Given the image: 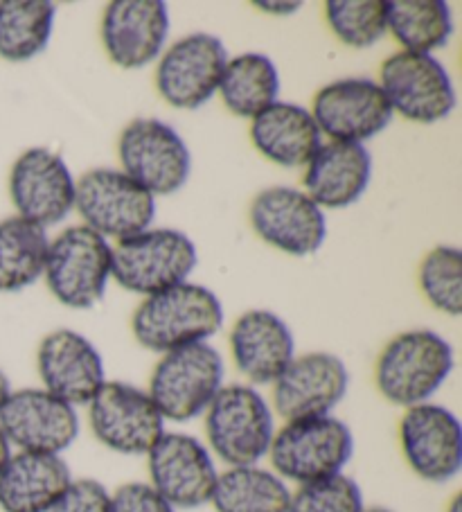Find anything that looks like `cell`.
<instances>
[{
	"mask_svg": "<svg viewBox=\"0 0 462 512\" xmlns=\"http://www.w3.org/2000/svg\"><path fill=\"white\" fill-rule=\"evenodd\" d=\"M113 278V244L86 226H68L48 246L43 280L68 310L100 305Z\"/></svg>",
	"mask_w": 462,
	"mask_h": 512,
	"instance_id": "obj_6",
	"label": "cell"
},
{
	"mask_svg": "<svg viewBox=\"0 0 462 512\" xmlns=\"http://www.w3.org/2000/svg\"><path fill=\"white\" fill-rule=\"evenodd\" d=\"M203 431L217 463L224 467L257 465L269 456L278 416L269 395L246 382L226 384L203 413Z\"/></svg>",
	"mask_w": 462,
	"mask_h": 512,
	"instance_id": "obj_2",
	"label": "cell"
},
{
	"mask_svg": "<svg viewBox=\"0 0 462 512\" xmlns=\"http://www.w3.org/2000/svg\"><path fill=\"white\" fill-rule=\"evenodd\" d=\"M77 179L66 158L48 147H30L10 170L16 215L41 228L57 226L75 210Z\"/></svg>",
	"mask_w": 462,
	"mask_h": 512,
	"instance_id": "obj_18",
	"label": "cell"
},
{
	"mask_svg": "<svg viewBox=\"0 0 462 512\" xmlns=\"http://www.w3.org/2000/svg\"><path fill=\"white\" fill-rule=\"evenodd\" d=\"M50 512H111V490L91 476L73 479Z\"/></svg>",
	"mask_w": 462,
	"mask_h": 512,
	"instance_id": "obj_34",
	"label": "cell"
},
{
	"mask_svg": "<svg viewBox=\"0 0 462 512\" xmlns=\"http://www.w3.org/2000/svg\"><path fill=\"white\" fill-rule=\"evenodd\" d=\"M12 452H14V449L10 447V443H7V438L3 436V431H0V470H3L5 463L10 461Z\"/></svg>",
	"mask_w": 462,
	"mask_h": 512,
	"instance_id": "obj_38",
	"label": "cell"
},
{
	"mask_svg": "<svg viewBox=\"0 0 462 512\" xmlns=\"http://www.w3.org/2000/svg\"><path fill=\"white\" fill-rule=\"evenodd\" d=\"M120 167L151 197H170L192 174V152L172 125L158 118H136L118 138Z\"/></svg>",
	"mask_w": 462,
	"mask_h": 512,
	"instance_id": "obj_10",
	"label": "cell"
},
{
	"mask_svg": "<svg viewBox=\"0 0 462 512\" xmlns=\"http://www.w3.org/2000/svg\"><path fill=\"white\" fill-rule=\"evenodd\" d=\"M302 192L323 210H345L368 192L372 156L366 145L323 140L318 152L302 167Z\"/></svg>",
	"mask_w": 462,
	"mask_h": 512,
	"instance_id": "obj_23",
	"label": "cell"
},
{
	"mask_svg": "<svg viewBox=\"0 0 462 512\" xmlns=\"http://www.w3.org/2000/svg\"><path fill=\"white\" fill-rule=\"evenodd\" d=\"M386 0H330L325 19L336 39L354 50H368L386 37Z\"/></svg>",
	"mask_w": 462,
	"mask_h": 512,
	"instance_id": "obj_31",
	"label": "cell"
},
{
	"mask_svg": "<svg viewBox=\"0 0 462 512\" xmlns=\"http://www.w3.org/2000/svg\"><path fill=\"white\" fill-rule=\"evenodd\" d=\"M291 490V485L264 463L224 467L210 506L215 512H287Z\"/></svg>",
	"mask_w": 462,
	"mask_h": 512,
	"instance_id": "obj_27",
	"label": "cell"
},
{
	"mask_svg": "<svg viewBox=\"0 0 462 512\" xmlns=\"http://www.w3.org/2000/svg\"><path fill=\"white\" fill-rule=\"evenodd\" d=\"M217 95L237 118L253 120L257 113L280 100V73L264 52H242L228 57Z\"/></svg>",
	"mask_w": 462,
	"mask_h": 512,
	"instance_id": "obj_26",
	"label": "cell"
},
{
	"mask_svg": "<svg viewBox=\"0 0 462 512\" xmlns=\"http://www.w3.org/2000/svg\"><path fill=\"white\" fill-rule=\"evenodd\" d=\"M456 368V352L435 330H406L381 348L375 361V386L399 409L433 402Z\"/></svg>",
	"mask_w": 462,
	"mask_h": 512,
	"instance_id": "obj_3",
	"label": "cell"
},
{
	"mask_svg": "<svg viewBox=\"0 0 462 512\" xmlns=\"http://www.w3.org/2000/svg\"><path fill=\"white\" fill-rule=\"evenodd\" d=\"M363 508L361 485L343 472L293 488L287 512H363Z\"/></svg>",
	"mask_w": 462,
	"mask_h": 512,
	"instance_id": "obj_33",
	"label": "cell"
},
{
	"mask_svg": "<svg viewBox=\"0 0 462 512\" xmlns=\"http://www.w3.org/2000/svg\"><path fill=\"white\" fill-rule=\"evenodd\" d=\"M248 134L260 156L287 170L305 167L323 145L312 111L287 100L273 102L271 107L257 113Z\"/></svg>",
	"mask_w": 462,
	"mask_h": 512,
	"instance_id": "obj_25",
	"label": "cell"
},
{
	"mask_svg": "<svg viewBox=\"0 0 462 512\" xmlns=\"http://www.w3.org/2000/svg\"><path fill=\"white\" fill-rule=\"evenodd\" d=\"M388 32L404 52L433 55L453 37V12L444 0H393L388 3Z\"/></svg>",
	"mask_w": 462,
	"mask_h": 512,
	"instance_id": "obj_29",
	"label": "cell"
},
{
	"mask_svg": "<svg viewBox=\"0 0 462 512\" xmlns=\"http://www.w3.org/2000/svg\"><path fill=\"white\" fill-rule=\"evenodd\" d=\"M354 456V434L339 416L287 420L269 449L271 470L293 488L343 474Z\"/></svg>",
	"mask_w": 462,
	"mask_h": 512,
	"instance_id": "obj_4",
	"label": "cell"
},
{
	"mask_svg": "<svg viewBox=\"0 0 462 512\" xmlns=\"http://www.w3.org/2000/svg\"><path fill=\"white\" fill-rule=\"evenodd\" d=\"M145 458L147 483L176 510L210 506L221 470L203 438L167 429Z\"/></svg>",
	"mask_w": 462,
	"mask_h": 512,
	"instance_id": "obj_12",
	"label": "cell"
},
{
	"mask_svg": "<svg viewBox=\"0 0 462 512\" xmlns=\"http://www.w3.org/2000/svg\"><path fill=\"white\" fill-rule=\"evenodd\" d=\"M420 289L435 310L458 319L462 314V253L458 246L440 244L420 264Z\"/></svg>",
	"mask_w": 462,
	"mask_h": 512,
	"instance_id": "obj_32",
	"label": "cell"
},
{
	"mask_svg": "<svg viewBox=\"0 0 462 512\" xmlns=\"http://www.w3.org/2000/svg\"><path fill=\"white\" fill-rule=\"evenodd\" d=\"M75 210L82 226L122 242L154 226L156 197L118 167H95L77 179Z\"/></svg>",
	"mask_w": 462,
	"mask_h": 512,
	"instance_id": "obj_9",
	"label": "cell"
},
{
	"mask_svg": "<svg viewBox=\"0 0 462 512\" xmlns=\"http://www.w3.org/2000/svg\"><path fill=\"white\" fill-rule=\"evenodd\" d=\"M228 61L224 41L210 32L185 34L156 61V91L172 109L194 111L217 95Z\"/></svg>",
	"mask_w": 462,
	"mask_h": 512,
	"instance_id": "obj_15",
	"label": "cell"
},
{
	"mask_svg": "<svg viewBox=\"0 0 462 512\" xmlns=\"http://www.w3.org/2000/svg\"><path fill=\"white\" fill-rule=\"evenodd\" d=\"M230 361L246 384L264 388L298 355L287 321L271 310H248L228 332Z\"/></svg>",
	"mask_w": 462,
	"mask_h": 512,
	"instance_id": "obj_22",
	"label": "cell"
},
{
	"mask_svg": "<svg viewBox=\"0 0 462 512\" xmlns=\"http://www.w3.org/2000/svg\"><path fill=\"white\" fill-rule=\"evenodd\" d=\"M255 7L262 14L293 16V14H298L302 10V3H298V0H291V3H278V0H257Z\"/></svg>",
	"mask_w": 462,
	"mask_h": 512,
	"instance_id": "obj_36",
	"label": "cell"
},
{
	"mask_svg": "<svg viewBox=\"0 0 462 512\" xmlns=\"http://www.w3.org/2000/svg\"><path fill=\"white\" fill-rule=\"evenodd\" d=\"M57 7L48 0H3L0 3V57L23 64L50 46Z\"/></svg>",
	"mask_w": 462,
	"mask_h": 512,
	"instance_id": "obj_30",
	"label": "cell"
},
{
	"mask_svg": "<svg viewBox=\"0 0 462 512\" xmlns=\"http://www.w3.org/2000/svg\"><path fill=\"white\" fill-rule=\"evenodd\" d=\"M86 422L97 443L120 456H147L167 431L147 388L118 379H106L86 404Z\"/></svg>",
	"mask_w": 462,
	"mask_h": 512,
	"instance_id": "obj_8",
	"label": "cell"
},
{
	"mask_svg": "<svg viewBox=\"0 0 462 512\" xmlns=\"http://www.w3.org/2000/svg\"><path fill=\"white\" fill-rule=\"evenodd\" d=\"M41 388L82 409L106 382L102 352L82 332L59 328L41 339L37 350Z\"/></svg>",
	"mask_w": 462,
	"mask_h": 512,
	"instance_id": "obj_21",
	"label": "cell"
},
{
	"mask_svg": "<svg viewBox=\"0 0 462 512\" xmlns=\"http://www.w3.org/2000/svg\"><path fill=\"white\" fill-rule=\"evenodd\" d=\"M399 449L417 479L447 485L462 470V425L449 406L424 402L404 409L399 420Z\"/></svg>",
	"mask_w": 462,
	"mask_h": 512,
	"instance_id": "obj_16",
	"label": "cell"
},
{
	"mask_svg": "<svg viewBox=\"0 0 462 512\" xmlns=\"http://www.w3.org/2000/svg\"><path fill=\"white\" fill-rule=\"evenodd\" d=\"M226 382V359L210 341L192 343L158 357L147 393L165 422L188 425L203 418Z\"/></svg>",
	"mask_w": 462,
	"mask_h": 512,
	"instance_id": "obj_5",
	"label": "cell"
},
{
	"mask_svg": "<svg viewBox=\"0 0 462 512\" xmlns=\"http://www.w3.org/2000/svg\"><path fill=\"white\" fill-rule=\"evenodd\" d=\"M248 222L262 242L293 258H307L327 240L325 210L298 188L275 185L251 201Z\"/></svg>",
	"mask_w": 462,
	"mask_h": 512,
	"instance_id": "obj_19",
	"label": "cell"
},
{
	"mask_svg": "<svg viewBox=\"0 0 462 512\" xmlns=\"http://www.w3.org/2000/svg\"><path fill=\"white\" fill-rule=\"evenodd\" d=\"M73 479L64 456L12 452L0 470V510L50 512Z\"/></svg>",
	"mask_w": 462,
	"mask_h": 512,
	"instance_id": "obj_24",
	"label": "cell"
},
{
	"mask_svg": "<svg viewBox=\"0 0 462 512\" xmlns=\"http://www.w3.org/2000/svg\"><path fill=\"white\" fill-rule=\"evenodd\" d=\"M309 111L323 138L357 145L384 134L395 118L377 79L370 77H343L325 84Z\"/></svg>",
	"mask_w": 462,
	"mask_h": 512,
	"instance_id": "obj_17",
	"label": "cell"
},
{
	"mask_svg": "<svg viewBox=\"0 0 462 512\" xmlns=\"http://www.w3.org/2000/svg\"><path fill=\"white\" fill-rule=\"evenodd\" d=\"M363 512H395L393 508H386V506H366Z\"/></svg>",
	"mask_w": 462,
	"mask_h": 512,
	"instance_id": "obj_40",
	"label": "cell"
},
{
	"mask_svg": "<svg viewBox=\"0 0 462 512\" xmlns=\"http://www.w3.org/2000/svg\"><path fill=\"white\" fill-rule=\"evenodd\" d=\"M224 328V305L199 282H181L140 300L131 319V332L142 348L158 357L192 343L210 341Z\"/></svg>",
	"mask_w": 462,
	"mask_h": 512,
	"instance_id": "obj_1",
	"label": "cell"
},
{
	"mask_svg": "<svg viewBox=\"0 0 462 512\" xmlns=\"http://www.w3.org/2000/svg\"><path fill=\"white\" fill-rule=\"evenodd\" d=\"M269 388V402L282 422L334 416L350 391V368L334 352H302Z\"/></svg>",
	"mask_w": 462,
	"mask_h": 512,
	"instance_id": "obj_14",
	"label": "cell"
},
{
	"mask_svg": "<svg viewBox=\"0 0 462 512\" xmlns=\"http://www.w3.org/2000/svg\"><path fill=\"white\" fill-rule=\"evenodd\" d=\"M444 512H462V497H460V494H453L451 501L447 503V508H444Z\"/></svg>",
	"mask_w": 462,
	"mask_h": 512,
	"instance_id": "obj_39",
	"label": "cell"
},
{
	"mask_svg": "<svg viewBox=\"0 0 462 512\" xmlns=\"http://www.w3.org/2000/svg\"><path fill=\"white\" fill-rule=\"evenodd\" d=\"M377 84L395 116L415 125H438L458 107L456 84L435 55L393 52L381 64Z\"/></svg>",
	"mask_w": 462,
	"mask_h": 512,
	"instance_id": "obj_11",
	"label": "cell"
},
{
	"mask_svg": "<svg viewBox=\"0 0 462 512\" xmlns=\"http://www.w3.org/2000/svg\"><path fill=\"white\" fill-rule=\"evenodd\" d=\"M111 512H179L147 481H129L111 492Z\"/></svg>",
	"mask_w": 462,
	"mask_h": 512,
	"instance_id": "obj_35",
	"label": "cell"
},
{
	"mask_svg": "<svg viewBox=\"0 0 462 512\" xmlns=\"http://www.w3.org/2000/svg\"><path fill=\"white\" fill-rule=\"evenodd\" d=\"M50 237L19 215L0 222V294H16L43 278Z\"/></svg>",
	"mask_w": 462,
	"mask_h": 512,
	"instance_id": "obj_28",
	"label": "cell"
},
{
	"mask_svg": "<svg viewBox=\"0 0 462 512\" xmlns=\"http://www.w3.org/2000/svg\"><path fill=\"white\" fill-rule=\"evenodd\" d=\"M0 431L14 452L64 456L82 434V416L46 388H19L0 409Z\"/></svg>",
	"mask_w": 462,
	"mask_h": 512,
	"instance_id": "obj_13",
	"label": "cell"
},
{
	"mask_svg": "<svg viewBox=\"0 0 462 512\" xmlns=\"http://www.w3.org/2000/svg\"><path fill=\"white\" fill-rule=\"evenodd\" d=\"M12 391H14V388H12L10 377H7L3 373V368H0V409H3V404L7 402V397H10Z\"/></svg>",
	"mask_w": 462,
	"mask_h": 512,
	"instance_id": "obj_37",
	"label": "cell"
},
{
	"mask_svg": "<svg viewBox=\"0 0 462 512\" xmlns=\"http://www.w3.org/2000/svg\"><path fill=\"white\" fill-rule=\"evenodd\" d=\"M197 262V244L179 228L151 226L113 244V280L142 298L188 282Z\"/></svg>",
	"mask_w": 462,
	"mask_h": 512,
	"instance_id": "obj_7",
	"label": "cell"
},
{
	"mask_svg": "<svg viewBox=\"0 0 462 512\" xmlns=\"http://www.w3.org/2000/svg\"><path fill=\"white\" fill-rule=\"evenodd\" d=\"M170 28L163 0H113L102 14V46L118 68L140 70L163 55Z\"/></svg>",
	"mask_w": 462,
	"mask_h": 512,
	"instance_id": "obj_20",
	"label": "cell"
}]
</instances>
